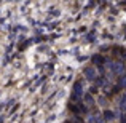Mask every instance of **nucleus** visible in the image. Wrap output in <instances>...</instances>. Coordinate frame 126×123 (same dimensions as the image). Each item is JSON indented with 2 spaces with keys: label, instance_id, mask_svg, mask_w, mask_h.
<instances>
[{
  "label": "nucleus",
  "instance_id": "1",
  "mask_svg": "<svg viewBox=\"0 0 126 123\" xmlns=\"http://www.w3.org/2000/svg\"><path fill=\"white\" fill-rule=\"evenodd\" d=\"M83 74H85V77L88 78L89 82H94L96 78H97V70H96V67H85V70H83Z\"/></svg>",
  "mask_w": 126,
  "mask_h": 123
},
{
  "label": "nucleus",
  "instance_id": "2",
  "mask_svg": "<svg viewBox=\"0 0 126 123\" xmlns=\"http://www.w3.org/2000/svg\"><path fill=\"white\" fill-rule=\"evenodd\" d=\"M74 94L78 99H83V82L81 80H77L74 83Z\"/></svg>",
  "mask_w": 126,
  "mask_h": 123
},
{
  "label": "nucleus",
  "instance_id": "3",
  "mask_svg": "<svg viewBox=\"0 0 126 123\" xmlns=\"http://www.w3.org/2000/svg\"><path fill=\"white\" fill-rule=\"evenodd\" d=\"M105 62V58L102 54H93L91 56V64L93 67H102V64Z\"/></svg>",
  "mask_w": 126,
  "mask_h": 123
},
{
  "label": "nucleus",
  "instance_id": "4",
  "mask_svg": "<svg viewBox=\"0 0 126 123\" xmlns=\"http://www.w3.org/2000/svg\"><path fill=\"white\" fill-rule=\"evenodd\" d=\"M115 117H117V115H115V112H113V110H110V109H105V110L102 112V118H104L105 122H110V120H113Z\"/></svg>",
  "mask_w": 126,
  "mask_h": 123
},
{
  "label": "nucleus",
  "instance_id": "5",
  "mask_svg": "<svg viewBox=\"0 0 126 123\" xmlns=\"http://www.w3.org/2000/svg\"><path fill=\"white\" fill-rule=\"evenodd\" d=\"M110 67L113 74H121L125 70V64H121V62H113V64H110Z\"/></svg>",
  "mask_w": 126,
  "mask_h": 123
},
{
  "label": "nucleus",
  "instance_id": "6",
  "mask_svg": "<svg viewBox=\"0 0 126 123\" xmlns=\"http://www.w3.org/2000/svg\"><path fill=\"white\" fill-rule=\"evenodd\" d=\"M83 101L89 105V107L94 105V98H93V94H89V93H85V94H83Z\"/></svg>",
  "mask_w": 126,
  "mask_h": 123
},
{
  "label": "nucleus",
  "instance_id": "7",
  "mask_svg": "<svg viewBox=\"0 0 126 123\" xmlns=\"http://www.w3.org/2000/svg\"><path fill=\"white\" fill-rule=\"evenodd\" d=\"M118 85H120L121 88H126V74H123L120 78H118Z\"/></svg>",
  "mask_w": 126,
  "mask_h": 123
},
{
  "label": "nucleus",
  "instance_id": "8",
  "mask_svg": "<svg viewBox=\"0 0 126 123\" xmlns=\"http://www.w3.org/2000/svg\"><path fill=\"white\" fill-rule=\"evenodd\" d=\"M97 101H99V104H101V105H105V104H107V98H105V96H99Z\"/></svg>",
  "mask_w": 126,
  "mask_h": 123
},
{
  "label": "nucleus",
  "instance_id": "9",
  "mask_svg": "<svg viewBox=\"0 0 126 123\" xmlns=\"http://www.w3.org/2000/svg\"><path fill=\"white\" fill-rule=\"evenodd\" d=\"M86 122H88V123H96V115H89Z\"/></svg>",
  "mask_w": 126,
  "mask_h": 123
},
{
  "label": "nucleus",
  "instance_id": "10",
  "mask_svg": "<svg viewBox=\"0 0 126 123\" xmlns=\"http://www.w3.org/2000/svg\"><path fill=\"white\" fill-rule=\"evenodd\" d=\"M96 93H97V88H96V86H91V88H89V94H96Z\"/></svg>",
  "mask_w": 126,
  "mask_h": 123
},
{
  "label": "nucleus",
  "instance_id": "11",
  "mask_svg": "<svg viewBox=\"0 0 126 123\" xmlns=\"http://www.w3.org/2000/svg\"><path fill=\"white\" fill-rule=\"evenodd\" d=\"M64 123H77V122H70V120H67V122H64Z\"/></svg>",
  "mask_w": 126,
  "mask_h": 123
}]
</instances>
